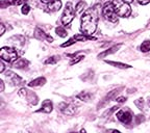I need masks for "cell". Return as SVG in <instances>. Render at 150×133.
I'll list each match as a JSON object with an SVG mask.
<instances>
[{
	"instance_id": "17",
	"label": "cell",
	"mask_w": 150,
	"mask_h": 133,
	"mask_svg": "<svg viewBox=\"0 0 150 133\" xmlns=\"http://www.w3.org/2000/svg\"><path fill=\"white\" fill-rule=\"evenodd\" d=\"M45 83H46V78L45 77H39L35 80H31V81L28 83V87H41V85H44Z\"/></svg>"
},
{
	"instance_id": "30",
	"label": "cell",
	"mask_w": 150,
	"mask_h": 133,
	"mask_svg": "<svg viewBox=\"0 0 150 133\" xmlns=\"http://www.w3.org/2000/svg\"><path fill=\"white\" fill-rule=\"evenodd\" d=\"M138 2L140 3V4H142V5H146V4H148V3L150 2V0H138Z\"/></svg>"
},
{
	"instance_id": "5",
	"label": "cell",
	"mask_w": 150,
	"mask_h": 133,
	"mask_svg": "<svg viewBox=\"0 0 150 133\" xmlns=\"http://www.w3.org/2000/svg\"><path fill=\"white\" fill-rule=\"evenodd\" d=\"M19 96L24 98L29 104H31V105H37L38 102H39V98H38L37 94L29 91V89H25V87H22V89L19 91Z\"/></svg>"
},
{
	"instance_id": "18",
	"label": "cell",
	"mask_w": 150,
	"mask_h": 133,
	"mask_svg": "<svg viewBox=\"0 0 150 133\" xmlns=\"http://www.w3.org/2000/svg\"><path fill=\"white\" fill-rule=\"evenodd\" d=\"M105 63H108V65H112V67H116V68H119V69H129V68H131V65H126V63H116V61H105Z\"/></svg>"
},
{
	"instance_id": "24",
	"label": "cell",
	"mask_w": 150,
	"mask_h": 133,
	"mask_svg": "<svg viewBox=\"0 0 150 133\" xmlns=\"http://www.w3.org/2000/svg\"><path fill=\"white\" fill-rule=\"evenodd\" d=\"M118 108H119V107H118V106H114V107H112L110 110H106V111L104 112V113H103V115H102V118H108V117H110V115H112V112L116 111V110H117Z\"/></svg>"
},
{
	"instance_id": "31",
	"label": "cell",
	"mask_w": 150,
	"mask_h": 133,
	"mask_svg": "<svg viewBox=\"0 0 150 133\" xmlns=\"http://www.w3.org/2000/svg\"><path fill=\"white\" fill-rule=\"evenodd\" d=\"M0 67H1V68H0V72L3 73L4 72V63H3L2 59H1V61H0Z\"/></svg>"
},
{
	"instance_id": "10",
	"label": "cell",
	"mask_w": 150,
	"mask_h": 133,
	"mask_svg": "<svg viewBox=\"0 0 150 133\" xmlns=\"http://www.w3.org/2000/svg\"><path fill=\"white\" fill-rule=\"evenodd\" d=\"M117 119L119 120L120 122L124 123V124H129L132 120V115L129 111H126V110H119L117 112Z\"/></svg>"
},
{
	"instance_id": "33",
	"label": "cell",
	"mask_w": 150,
	"mask_h": 133,
	"mask_svg": "<svg viewBox=\"0 0 150 133\" xmlns=\"http://www.w3.org/2000/svg\"><path fill=\"white\" fill-rule=\"evenodd\" d=\"M41 1H42L43 3H49L51 0H41Z\"/></svg>"
},
{
	"instance_id": "32",
	"label": "cell",
	"mask_w": 150,
	"mask_h": 133,
	"mask_svg": "<svg viewBox=\"0 0 150 133\" xmlns=\"http://www.w3.org/2000/svg\"><path fill=\"white\" fill-rule=\"evenodd\" d=\"M0 85H1V89L0 91H4V82H3V80H0Z\"/></svg>"
},
{
	"instance_id": "34",
	"label": "cell",
	"mask_w": 150,
	"mask_h": 133,
	"mask_svg": "<svg viewBox=\"0 0 150 133\" xmlns=\"http://www.w3.org/2000/svg\"><path fill=\"white\" fill-rule=\"evenodd\" d=\"M123 1H125V2H127V3H131L134 0H123Z\"/></svg>"
},
{
	"instance_id": "29",
	"label": "cell",
	"mask_w": 150,
	"mask_h": 133,
	"mask_svg": "<svg viewBox=\"0 0 150 133\" xmlns=\"http://www.w3.org/2000/svg\"><path fill=\"white\" fill-rule=\"evenodd\" d=\"M0 27H1V31H0V35H3V34H4V32H5V26H4V24L1 23V24H0Z\"/></svg>"
},
{
	"instance_id": "23",
	"label": "cell",
	"mask_w": 150,
	"mask_h": 133,
	"mask_svg": "<svg viewBox=\"0 0 150 133\" xmlns=\"http://www.w3.org/2000/svg\"><path fill=\"white\" fill-rule=\"evenodd\" d=\"M59 59V56H51V57H49V58H47L46 61H45V63L46 65H52V63H57V61Z\"/></svg>"
},
{
	"instance_id": "4",
	"label": "cell",
	"mask_w": 150,
	"mask_h": 133,
	"mask_svg": "<svg viewBox=\"0 0 150 133\" xmlns=\"http://www.w3.org/2000/svg\"><path fill=\"white\" fill-rule=\"evenodd\" d=\"M102 15H103V17L108 20V21L112 22V23L118 22V18H119V16H118L117 13H116L115 7H114L112 2L105 3V5L103 6V9H102Z\"/></svg>"
},
{
	"instance_id": "11",
	"label": "cell",
	"mask_w": 150,
	"mask_h": 133,
	"mask_svg": "<svg viewBox=\"0 0 150 133\" xmlns=\"http://www.w3.org/2000/svg\"><path fill=\"white\" fill-rule=\"evenodd\" d=\"M35 37L38 39V40H46L47 42L52 43L53 42V37L48 35L47 33H45L44 30H42L41 28H35Z\"/></svg>"
},
{
	"instance_id": "28",
	"label": "cell",
	"mask_w": 150,
	"mask_h": 133,
	"mask_svg": "<svg viewBox=\"0 0 150 133\" xmlns=\"http://www.w3.org/2000/svg\"><path fill=\"white\" fill-rule=\"evenodd\" d=\"M115 100L117 101L118 103H123L126 101V98H125V97H119V98H116Z\"/></svg>"
},
{
	"instance_id": "3",
	"label": "cell",
	"mask_w": 150,
	"mask_h": 133,
	"mask_svg": "<svg viewBox=\"0 0 150 133\" xmlns=\"http://www.w3.org/2000/svg\"><path fill=\"white\" fill-rule=\"evenodd\" d=\"M19 57L18 51L12 47H2L0 50V58L3 61L13 63L16 61Z\"/></svg>"
},
{
	"instance_id": "15",
	"label": "cell",
	"mask_w": 150,
	"mask_h": 133,
	"mask_svg": "<svg viewBox=\"0 0 150 133\" xmlns=\"http://www.w3.org/2000/svg\"><path fill=\"white\" fill-rule=\"evenodd\" d=\"M62 7V1L61 0H51L48 3V9L50 12H57Z\"/></svg>"
},
{
	"instance_id": "19",
	"label": "cell",
	"mask_w": 150,
	"mask_h": 133,
	"mask_svg": "<svg viewBox=\"0 0 150 133\" xmlns=\"http://www.w3.org/2000/svg\"><path fill=\"white\" fill-rule=\"evenodd\" d=\"M86 7H87V3L84 2V1H79L77 3V5H76V7H75V13L76 14H80V13L83 12L84 9H86Z\"/></svg>"
},
{
	"instance_id": "21",
	"label": "cell",
	"mask_w": 150,
	"mask_h": 133,
	"mask_svg": "<svg viewBox=\"0 0 150 133\" xmlns=\"http://www.w3.org/2000/svg\"><path fill=\"white\" fill-rule=\"evenodd\" d=\"M55 32H56V34L59 35V37H67V34H68L65 28L62 27V26L55 28Z\"/></svg>"
},
{
	"instance_id": "9",
	"label": "cell",
	"mask_w": 150,
	"mask_h": 133,
	"mask_svg": "<svg viewBox=\"0 0 150 133\" xmlns=\"http://www.w3.org/2000/svg\"><path fill=\"white\" fill-rule=\"evenodd\" d=\"M59 109L61 111L63 112L64 115H72L75 113L76 111V108L73 104L71 103H67V102H63L59 104Z\"/></svg>"
},
{
	"instance_id": "27",
	"label": "cell",
	"mask_w": 150,
	"mask_h": 133,
	"mask_svg": "<svg viewBox=\"0 0 150 133\" xmlns=\"http://www.w3.org/2000/svg\"><path fill=\"white\" fill-rule=\"evenodd\" d=\"M83 58H84V56H77V57H75V58H73L72 61H71L70 65H74V63H79V61H82Z\"/></svg>"
},
{
	"instance_id": "22",
	"label": "cell",
	"mask_w": 150,
	"mask_h": 133,
	"mask_svg": "<svg viewBox=\"0 0 150 133\" xmlns=\"http://www.w3.org/2000/svg\"><path fill=\"white\" fill-rule=\"evenodd\" d=\"M140 49L142 52H149L150 51V41H145L142 43Z\"/></svg>"
},
{
	"instance_id": "7",
	"label": "cell",
	"mask_w": 150,
	"mask_h": 133,
	"mask_svg": "<svg viewBox=\"0 0 150 133\" xmlns=\"http://www.w3.org/2000/svg\"><path fill=\"white\" fill-rule=\"evenodd\" d=\"M121 89H123V87H118V89H112V91H110V93H108V95H106V96L101 100V102H99V104L97 105V109H100L101 107H104V106L108 105V103H110L112 99L115 98V96L119 93L120 91H121Z\"/></svg>"
},
{
	"instance_id": "1",
	"label": "cell",
	"mask_w": 150,
	"mask_h": 133,
	"mask_svg": "<svg viewBox=\"0 0 150 133\" xmlns=\"http://www.w3.org/2000/svg\"><path fill=\"white\" fill-rule=\"evenodd\" d=\"M98 5H95L92 8L87 9L81 16V26L80 30L82 33L92 35L97 28L98 23Z\"/></svg>"
},
{
	"instance_id": "6",
	"label": "cell",
	"mask_w": 150,
	"mask_h": 133,
	"mask_svg": "<svg viewBox=\"0 0 150 133\" xmlns=\"http://www.w3.org/2000/svg\"><path fill=\"white\" fill-rule=\"evenodd\" d=\"M74 19V9L71 2H68L66 4V7L64 9L63 16H62V23L64 25H69Z\"/></svg>"
},
{
	"instance_id": "8",
	"label": "cell",
	"mask_w": 150,
	"mask_h": 133,
	"mask_svg": "<svg viewBox=\"0 0 150 133\" xmlns=\"http://www.w3.org/2000/svg\"><path fill=\"white\" fill-rule=\"evenodd\" d=\"M5 77L13 85H21L23 83V79L20 76H18L16 73L12 72V71H7L5 73Z\"/></svg>"
},
{
	"instance_id": "25",
	"label": "cell",
	"mask_w": 150,
	"mask_h": 133,
	"mask_svg": "<svg viewBox=\"0 0 150 133\" xmlns=\"http://www.w3.org/2000/svg\"><path fill=\"white\" fill-rule=\"evenodd\" d=\"M76 42H77V41H76V39L73 37L72 39H70V40L68 41V42H66V43H64V44H62V47H69V46H71V45L74 44V43H76Z\"/></svg>"
},
{
	"instance_id": "2",
	"label": "cell",
	"mask_w": 150,
	"mask_h": 133,
	"mask_svg": "<svg viewBox=\"0 0 150 133\" xmlns=\"http://www.w3.org/2000/svg\"><path fill=\"white\" fill-rule=\"evenodd\" d=\"M112 4L115 7V11L117 15L121 18H126V17L130 16L131 14V8L129 6V3L125 2L123 0H114Z\"/></svg>"
},
{
	"instance_id": "14",
	"label": "cell",
	"mask_w": 150,
	"mask_h": 133,
	"mask_svg": "<svg viewBox=\"0 0 150 133\" xmlns=\"http://www.w3.org/2000/svg\"><path fill=\"white\" fill-rule=\"evenodd\" d=\"M29 65V61H26L24 58H18L16 61L13 63V67L16 69H21V70H25L26 68L28 67Z\"/></svg>"
},
{
	"instance_id": "13",
	"label": "cell",
	"mask_w": 150,
	"mask_h": 133,
	"mask_svg": "<svg viewBox=\"0 0 150 133\" xmlns=\"http://www.w3.org/2000/svg\"><path fill=\"white\" fill-rule=\"evenodd\" d=\"M53 109V104L50 100H44L42 103V107L41 109L38 110V112H44V113H50Z\"/></svg>"
},
{
	"instance_id": "12",
	"label": "cell",
	"mask_w": 150,
	"mask_h": 133,
	"mask_svg": "<svg viewBox=\"0 0 150 133\" xmlns=\"http://www.w3.org/2000/svg\"><path fill=\"white\" fill-rule=\"evenodd\" d=\"M121 46H122L121 44H118V45H115V46L110 47V48H108V50H105V51H103V52H101L100 54H98V58H103V57H105V56H108V55L116 53V52L121 48Z\"/></svg>"
},
{
	"instance_id": "16",
	"label": "cell",
	"mask_w": 150,
	"mask_h": 133,
	"mask_svg": "<svg viewBox=\"0 0 150 133\" xmlns=\"http://www.w3.org/2000/svg\"><path fill=\"white\" fill-rule=\"evenodd\" d=\"M19 4H24L23 0H2L0 6L2 7V8H5L6 6H9V5H19Z\"/></svg>"
},
{
	"instance_id": "26",
	"label": "cell",
	"mask_w": 150,
	"mask_h": 133,
	"mask_svg": "<svg viewBox=\"0 0 150 133\" xmlns=\"http://www.w3.org/2000/svg\"><path fill=\"white\" fill-rule=\"evenodd\" d=\"M22 14L23 15H27L28 13H29V11H30V6L28 4H26V3H24L23 5H22Z\"/></svg>"
},
{
	"instance_id": "20",
	"label": "cell",
	"mask_w": 150,
	"mask_h": 133,
	"mask_svg": "<svg viewBox=\"0 0 150 133\" xmlns=\"http://www.w3.org/2000/svg\"><path fill=\"white\" fill-rule=\"evenodd\" d=\"M91 97H92L91 94L87 93V91H82V93H80L77 95V98L81 101H84V102H88V101L91 99Z\"/></svg>"
}]
</instances>
